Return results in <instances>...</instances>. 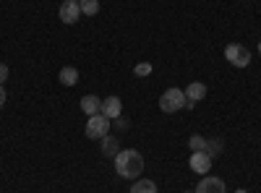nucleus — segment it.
Listing matches in <instances>:
<instances>
[{
  "label": "nucleus",
  "instance_id": "13",
  "mask_svg": "<svg viewBox=\"0 0 261 193\" xmlns=\"http://www.w3.org/2000/svg\"><path fill=\"white\" fill-rule=\"evenodd\" d=\"M130 193H157V183L154 180H136Z\"/></svg>",
  "mask_w": 261,
  "mask_h": 193
},
{
  "label": "nucleus",
  "instance_id": "3",
  "mask_svg": "<svg viewBox=\"0 0 261 193\" xmlns=\"http://www.w3.org/2000/svg\"><path fill=\"white\" fill-rule=\"evenodd\" d=\"M225 58H227L230 66H235V68H246L248 63H251V52H248V47L238 45V42H230V45L225 47Z\"/></svg>",
  "mask_w": 261,
  "mask_h": 193
},
{
  "label": "nucleus",
  "instance_id": "17",
  "mask_svg": "<svg viewBox=\"0 0 261 193\" xmlns=\"http://www.w3.org/2000/svg\"><path fill=\"white\" fill-rule=\"evenodd\" d=\"M204 152L209 154V157H214L217 152H222V141H206V149Z\"/></svg>",
  "mask_w": 261,
  "mask_h": 193
},
{
  "label": "nucleus",
  "instance_id": "20",
  "mask_svg": "<svg viewBox=\"0 0 261 193\" xmlns=\"http://www.w3.org/2000/svg\"><path fill=\"white\" fill-rule=\"evenodd\" d=\"M235 193H248V190H243V188H238V190H235Z\"/></svg>",
  "mask_w": 261,
  "mask_h": 193
},
{
  "label": "nucleus",
  "instance_id": "8",
  "mask_svg": "<svg viewBox=\"0 0 261 193\" xmlns=\"http://www.w3.org/2000/svg\"><path fill=\"white\" fill-rule=\"evenodd\" d=\"M225 180L220 178H204L199 185H196V193H225Z\"/></svg>",
  "mask_w": 261,
  "mask_h": 193
},
{
  "label": "nucleus",
  "instance_id": "4",
  "mask_svg": "<svg viewBox=\"0 0 261 193\" xmlns=\"http://www.w3.org/2000/svg\"><path fill=\"white\" fill-rule=\"evenodd\" d=\"M107 131H110V118H105L102 113L92 115L89 123H86V136L89 139H105Z\"/></svg>",
  "mask_w": 261,
  "mask_h": 193
},
{
  "label": "nucleus",
  "instance_id": "6",
  "mask_svg": "<svg viewBox=\"0 0 261 193\" xmlns=\"http://www.w3.org/2000/svg\"><path fill=\"white\" fill-rule=\"evenodd\" d=\"M58 16H60L63 24H76L79 16H81V6L79 3H71V0H65V3L60 6V11H58Z\"/></svg>",
  "mask_w": 261,
  "mask_h": 193
},
{
  "label": "nucleus",
  "instance_id": "21",
  "mask_svg": "<svg viewBox=\"0 0 261 193\" xmlns=\"http://www.w3.org/2000/svg\"><path fill=\"white\" fill-rule=\"evenodd\" d=\"M258 52H261V42H258Z\"/></svg>",
  "mask_w": 261,
  "mask_h": 193
},
{
  "label": "nucleus",
  "instance_id": "19",
  "mask_svg": "<svg viewBox=\"0 0 261 193\" xmlns=\"http://www.w3.org/2000/svg\"><path fill=\"white\" fill-rule=\"evenodd\" d=\"M6 104V89H3V84H0V107Z\"/></svg>",
  "mask_w": 261,
  "mask_h": 193
},
{
  "label": "nucleus",
  "instance_id": "14",
  "mask_svg": "<svg viewBox=\"0 0 261 193\" xmlns=\"http://www.w3.org/2000/svg\"><path fill=\"white\" fill-rule=\"evenodd\" d=\"M81 16H97L99 13V0H79Z\"/></svg>",
  "mask_w": 261,
  "mask_h": 193
},
{
  "label": "nucleus",
  "instance_id": "16",
  "mask_svg": "<svg viewBox=\"0 0 261 193\" xmlns=\"http://www.w3.org/2000/svg\"><path fill=\"white\" fill-rule=\"evenodd\" d=\"M149 73H151V63H139V66L134 68V76H139V78H144Z\"/></svg>",
  "mask_w": 261,
  "mask_h": 193
},
{
  "label": "nucleus",
  "instance_id": "15",
  "mask_svg": "<svg viewBox=\"0 0 261 193\" xmlns=\"http://www.w3.org/2000/svg\"><path fill=\"white\" fill-rule=\"evenodd\" d=\"M188 146H191V152H204V149H206V139L204 136H191Z\"/></svg>",
  "mask_w": 261,
  "mask_h": 193
},
{
  "label": "nucleus",
  "instance_id": "12",
  "mask_svg": "<svg viewBox=\"0 0 261 193\" xmlns=\"http://www.w3.org/2000/svg\"><path fill=\"white\" fill-rule=\"evenodd\" d=\"M118 152H120V146H118V139H107V136H105V139H102V154H105V157H113V159H115V154H118Z\"/></svg>",
  "mask_w": 261,
  "mask_h": 193
},
{
  "label": "nucleus",
  "instance_id": "7",
  "mask_svg": "<svg viewBox=\"0 0 261 193\" xmlns=\"http://www.w3.org/2000/svg\"><path fill=\"white\" fill-rule=\"evenodd\" d=\"M99 113H102L105 118H110V120L120 118V113H123V102H120V97H107V99L102 102V107H99Z\"/></svg>",
  "mask_w": 261,
  "mask_h": 193
},
{
  "label": "nucleus",
  "instance_id": "1",
  "mask_svg": "<svg viewBox=\"0 0 261 193\" xmlns=\"http://www.w3.org/2000/svg\"><path fill=\"white\" fill-rule=\"evenodd\" d=\"M113 162H115V173L125 180H136L144 173V157L136 149H120Z\"/></svg>",
  "mask_w": 261,
  "mask_h": 193
},
{
  "label": "nucleus",
  "instance_id": "2",
  "mask_svg": "<svg viewBox=\"0 0 261 193\" xmlns=\"http://www.w3.org/2000/svg\"><path fill=\"white\" fill-rule=\"evenodd\" d=\"M188 104V99H186V92L183 89H167L162 97H160V107H162V113H167V115H172V113H178V110H183V107Z\"/></svg>",
  "mask_w": 261,
  "mask_h": 193
},
{
  "label": "nucleus",
  "instance_id": "11",
  "mask_svg": "<svg viewBox=\"0 0 261 193\" xmlns=\"http://www.w3.org/2000/svg\"><path fill=\"white\" fill-rule=\"evenodd\" d=\"M60 84H65V87H73V84H79V71L73 66H65L60 71Z\"/></svg>",
  "mask_w": 261,
  "mask_h": 193
},
{
  "label": "nucleus",
  "instance_id": "5",
  "mask_svg": "<svg viewBox=\"0 0 261 193\" xmlns=\"http://www.w3.org/2000/svg\"><path fill=\"white\" fill-rule=\"evenodd\" d=\"M212 159H214V157H209L206 152H193V154H191V159H188V164H191L193 173L206 175L209 170H212Z\"/></svg>",
  "mask_w": 261,
  "mask_h": 193
},
{
  "label": "nucleus",
  "instance_id": "18",
  "mask_svg": "<svg viewBox=\"0 0 261 193\" xmlns=\"http://www.w3.org/2000/svg\"><path fill=\"white\" fill-rule=\"evenodd\" d=\"M6 78H8V66L0 63V84H6Z\"/></svg>",
  "mask_w": 261,
  "mask_h": 193
},
{
  "label": "nucleus",
  "instance_id": "22",
  "mask_svg": "<svg viewBox=\"0 0 261 193\" xmlns=\"http://www.w3.org/2000/svg\"><path fill=\"white\" fill-rule=\"evenodd\" d=\"M71 3H79V0H71Z\"/></svg>",
  "mask_w": 261,
  "mask_h": 193
},
{
  "label": "nucleus",
  "instance_id": "9",
  "mask_svg": "<svg viewBox=\"0 0 261 193\" xmlns=\"http://www.w3.org/2000/svg\"><path fill=\"white\" fill-rule=\"evenodd\" d=\"M204 97H206V87H204V84H199V81L188 84V89H186V99H188V104H186V107H193L196 102H201Z\"/></svg>",
  "mask_w": 261,
  "mask_h": 193
},
{
  "label": "nucleus",
  "instance_id": "10",
  "mask_svg": "<svg viewBox=\"0 0 261 193\" xmlns=\"http://www.w3.org/2000/svg\"><path fill=\"white\" fill-rule=\"evenodd\" d=\"M99 107H102L99 97H94V94H86V97H81V110H84L86 115H89V118L99 113Z\"/></svg>",
  "mask_w": 261,
  "mask_h": 193
}]
</instances>
